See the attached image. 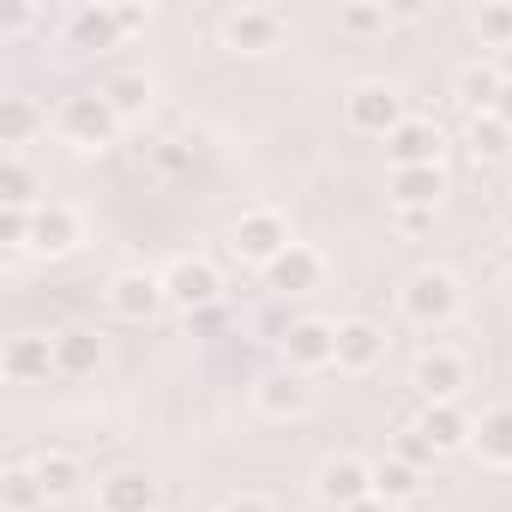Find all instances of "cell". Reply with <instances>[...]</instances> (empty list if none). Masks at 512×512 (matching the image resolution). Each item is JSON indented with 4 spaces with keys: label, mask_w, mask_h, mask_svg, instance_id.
Wrapping results in <instances>:
<instances>
[{
    "label": "cell",
    "mask_w": 512,
    "mask_h": 512,
    "mask_svg": "<svg viewBox=\"0 0 512 512\" xmlns=\"http://www.w3.org/2000/svg\"><path fill=\"white\" fill-rule=\"evenodd\" d=\"M13 241L31 253H73L79 247V211L73 205H37V211H7Z\"/></svg>",
    "instance_id": "6da1fadb"
},
{
    "label": "cell",
    "mask_w": 512,
    "mask_h": 512,
    "mask_svg": "<svg viewBox=\"0 0 512 512\" xmlns=\"http://www.w3.org/2000/svg\"><path fill=\"white\" fill-rule=\"evenodd\" d=\"M55 127H61V139H67V145H79V151H103V145L115 139L121 115L109 109V97H103V91H85V97H67V103H61Z\"/></svg>",
    "instance_id": "7a4b0ae2"
},
{
    "label": "cell",
    "mask_w": 512,
    "mask_h": 512,
    "mask_svg": "<svg viewBox=\"0 0 512 512\" xmlns=\"http://www.w3.org/2000/svg\"><path fill=\"white\" fill-rule=\"evenodd\" d=\"M398 302H404V320H410V326L434 332V326H446V320L458 314V278H452V272H416Z\"/></svg>",
    "instance_id": "3957f363"
},
{
    "label": "cell",
    "mask_w": 512,
    "mask_h": 512,
    "mask_svg": "<svg viewBox=\"0 0 512 512\" xmlns=\"http://www.w3.org/2000/svg\"><path fill=\"white\" fill-rule=\"evenodd\" d=\"M235 253H241V260H253V266H272L278 253H290L284 217H278V211H241V223H235Z\"/></svg>",
    "instance_id": "277c9868"
},
{
    "label": "cell",
    "mask_w": 512,
    "mask_h": 512,
    "mask_svg": "<svg viewBox=\"0 0 512 512\" xmlns=\"http://www.w3.org/2000/svg\"><path fill=\"white\" fill-rule=\"evenodd\" d=\"M284 356H290L296 374H308V368H338V326H326V320H296V326L284 332Z\"/></svg>",
    "instance_id": "5b68a950"
},
{
    "label": "cell",
    "mask_w": 512,
    "mask_h": 512,
    "mask_svg": "<svg viewBox=\"0 0 512 512\" xmlns=\"http://www.w3.org/2000/svg\"><path fill=\"white\" fill-rule=\"evenodd\" d=\"M344 115H350L356 133H398V127H404V103H398V91H386V85H356L350 103H344Z\"/></svg>",
    "instance_id": "8992f818"
},
{
    "label": "cell",
    "mask_w": 512,
    "mask_h": 512,
    "mask_svg": "<svg viewBox=\"0 0 512 512\" xmlns=\"http://www.w3.org/2000/svg\"><path fill=\"white\" fill-rule=\"evenodd\" d=\"M163 290H169V302H181V308H211V302L223 296V278H217L211 260H175V266L163 272Z\"/></svg>",
    "instance_id": "52a82bcc"
},
{
    "label": "cell",
    "mask_w": 512,
    "mask_h": 512,
    "mask_svg": "<svg viewBox=\"0 0 512 512\" xmlns=\"http://www.w3.org/2000/svg\"><path fill=\"white\" fill-rule=\"evenodd\" d=\"M253 398H260V410H266L272 422H284V416H308V410H314V386H308V374H296V368L266 374Z\"/></svg>",
    "instance_id": "ba28073f"
},
{
    "label": "cell",
    "mask_w": 512,
    "mask_h": 512,
    "mask_svg": "<svg viewBox=\"0 0 512 512\" xmlns=\"http://www.w3.org/2000/svg\"><path fill=\"white\" fill-rule=\"evenodd\" d=\"M163 296H169L163 278H151V272H121V278L109 284V314H115V320H151Z\"/></svg>",
    "instance_id": "9c48e42d"
},
{
    "label": "cell",
    "mask_w": 512,
    "mask_h": 512,
    "mask_svg": "<svg viewBox=\"0 0 512 512\" xmlns=\"http://www.w3.org/2000/svg\"><path fill=\"white\" fill-rule=\"evenodd\" d=\"M97 506L103 512H151L157 506V482L145 470H109L97 482Z\"/></svg>",
    "instance_id": "30bf717a"
},
{
    "label": "cell",
    "mask_w": 512,
    "mask_h": 512,
    "mask_svg": "<svg viewBox=\"0 0 512 512\" xmlns=\"http://www.w3.org/2000/svg\"><path fill=\"white\" fill-rule=\"evenodd\" d=\"M416 386H422L428 404H452L458 386H464V356H452V350H422V356H416Z\"/></svg>",
    "instance_id": "8fae6325"
},
{
    "label": "cell",
    "mask_w": 512,
    "mask_h": 512,
    "mask_svg": "<svg viewBox=\"0 0 512 512\" xmlns=\"http://www.w3.org/2000/svg\"><path fill=\"white\" fill-rule=\"evenodd\" d=\"M380 356H386V332H380L374 320L338 326V368H344V374H368Z\"/></svg>",
    "instance_id": "7c38bea8"
},
{
    "label": "cell",
    "mask_w": 512,
    "mask_h": 512,
    "mask_svg": "<svg viewBox=\"0 0 512 512\" xmlns=\"http://www.w3.org/2000/svg\"><path fill=\"white\" fill-rule=\"evenodd\" d=\"M374 488V470H362L356 458H332L320 470V500L326 506H362V494Z\"/></svg>",
    "instance_id": "4fadbf2b"
},
{
    "label": "cell",
    "mask_w": 512,
    "mask_h": 512,
    "mask_svg": "<svg viewBox=\"0 0 512 512\" xmlns=\"http://www.w3.org/2000/svg\"><path fill=\"white\" fill-rule=\"evenodd\" d=\"M320 272H326V266H320V253H314V247H296V241H290V253H278V260L266 266L272 290H284V296L314 290V284H320Z\"/></svg>",
    "instance_id": "5bb4252c"
},
{
    "label": "cell",
    "mask_w": 512,
    "mask_h": 512,
    "mask_svg": "<svg viewBox=\"0 0 512 512\" xmlns=\"http://www.w3.org/2000/svg\"><path fill=\"white\" fill-rule=\"evenodd\" d=\"M49 368H55V338H13L7 344V380H19V386H31V380H49Z\"/></svg>",
    "instance_id": "9a60e30c"
},
{
    "label": "cell",
    "mask_w": 512,
    "mask_h": 512,
    "mask_svg": "<svg viewBox=\"0 0 512 512\" xmlns=\"http://www.w3.org/2000/svg\"><path fill=\"white\" fill-rule=\"evenodd\" d=\"M440 127H428V121H404L398 133H392V157H398V169H428L434 157H440Z\"/></svg>",
    "instance_id": "2e32d148"
},
{
    "label": "cell",
    "mask_w": 512,
    "mask_h": 512,
    "mask_svg": "<svg viewBox=\"0 0 512 512\" xmlns=\"http://www.w3.org/2000/svg\"><path fill=\"white\" fill-rule=\"evenodd\" d=\"M67 37H73V49H109L115 37H121V19L115 13H91V7H79V13H67Z\"/></svg>",
    "instance_id": "e0dca14e"
},
{
    "label": "cell",
    "mask_w": 512,
    "mask_h": 512,
    "mask_svg": "<svg viewBox=\"0 0 512 512\" xmlns=\"http://www.w3.org/2000/svg\"><path fill=\"white\" fill-rule=\"evenodd\" d=\"M284 31V13H229V43L235 49H272Z\"/></svg>",
    "instance_id": "ac0fdd59"
},
{
    "label": "cell",
    "mask_w": 512,
    "mask_h": 512,
    "mask_svg": "<svg viewBox=\"0 0 512 512\" xmlns=\"http://www.w3.org/2000/svg\"><path fill=\"white\" fill-rule=\"evenodd\" d=\"M97 362H103L97 332H61V338H55V368H61V374H73V380H79V374H91Z\"/></svg>",
    "instance_id": "d6986e66"
},
{
    "label": "cell",
    "mask_w": 512,
    "mask_h": 512,
    "mask_svg": "<svg viewBox=\"0 0 512 512\" xmlns=\"http://www.w3.org/2000/svg\"><path fill=\"white\" fill-rule=\"evenodd\" d=\"M476 428L452 410V404H428V416H422V440L434 446V452H452V446H464Z\"/></svg>",
    "instance_id": "ffe728a7"
},
{
    "label": "cell",
    "mask_w": 512,
    "mask_h": 512,
    "mask_svg": "<svg viewBox=\"0 0 512 512\" xmlns=\"http://www.w3.org/2000/svg\"><path fill=\"white\" fill-rule=\"evenodd\" d=\"M476 452L500 470H512V410H488L476 422Z\"/></svg>",
    "instance_id": "44dd1931"
},
{
    "label": "cell",
    "mask_w": 512,
    "mask_h": 512,
    "mask_svg": "<svg viewBox=\"0 0 512 512\" xmlns=\"http://www.w3.org/2000/svg\"><path fill=\"white\" fill-rule=\"evenodd\" d=\"M440 187H446V175H440L434 163H428V169H398V175H392V193H398V205H410V211L434 205Z\"/></svg>",
    "instance_id": "7402d4cb"
},
{
    "label": "cell",
    "mask_w": 512,
    "mask_h": 512,
    "mask_svg": "<svg viewBox=\"0 0 512 512\" xmlns=\"http://www.w3.org/2000/svg\"><path fill=\"white\" fill-rule=\"evenodd\" d=\"M37 482H43V494L49 500H67L73 488H79V458L73 452H37Z\"/></svg>",
    "instance_id": "603a6c76"
},
{
    "label": "cell",
    "mask_w": 512,
    "mask_h": 512,
    "mask_svg": "<svg viewBox=\"0 0 512 512\" xmlns=\"http://www.w3.org/2000/svg\"><path fill=\"white\" fill-rule=\"evenodd\" d=\"M103 97H109L115 115H139V109L151 103V79H145V73H109V79H103Z\"/></svg>",
    "instance_id": "cb8c5ba5"
},
{
    "label": "cell",
    "mask_w": 512,
    "mask_h": 512,
    "mask_svg": "<svg viewBox=\"0 0 512 512\" xmlns=\"http://www.w3.org/2000/svg\"><path fill=\"white\" fill-rule=\"evenodd\" d=\"M37 133H49V115H43L31 97H7V145H13V151H25Z\"/></svg>",
    "instance_id": "d4e9b609"
},
{
    "label": "cell",
    "mask_w": 512,
    "mask_h": 512,
    "mask_svg": "<svg viewBox=\"0 0 512 512\" xmlns=\"http://www.w3.org/2000/svg\"><path fill=\"white\" fill-rule=\"evenodd\" d=\"M7 211H37V169L25 151H7Z\"/></svg>",
    "instance_id": "484cf974"
},
{
    "label": "cell",
    "mask_w": 512,
    "mask_h": 512,
    "mask_svg": "<svg viewBox=\"0 0 512 512\" xmlns=\"http://www.w3.org/2000/svg\"><path fill=\"white\" fill-rule=\"evenodd\" d=\"M458 91H464V103H470V109H494L506 85H500V73H494V67H464V73H458Z\"/></svg>",
    "instance_id": "4316f807"
},
{
    "label": "cell",
    "mask_w": 512,
    "mask_h": 512,
    "mask_svg": "<svg viewBox=\"0 0 512 512\" xmlns=\"http://www.w3.org/2000/svg\"><path fill=\"white\" fill-rule=\"evenodd\" d=\"M37 506H49V494H43L37 470L13 464V470H7V512H37Z\"/></svg>",
    "instance_id": "83f0119b"
},
{
    "label": "cell",
    "mask_w": 512,
    "mask_h": 512,
    "mask_svg": "<svg viewBox=\"0 0 512 512\" xmlns=\"http://www.w3.org/2000/svg\"><path fill=\"white\" fill-rule=\"evenodd\" d=\"M374 494L410 500V494H416V470H410V464H380V470H374Z\"/></svg>",
    "instance_id": "f1b7e54d"
},
{
    "label": "cell",
    "mask_w": 512,
    "mask_h": 512,
    "mask_svg": "<svg viewBox=\"0 0 512 512\" xmlns=\"http://www.w3.org/2000/svg\"><path fill=\"white\" fill-rule=\"evenodd\" d=\"M470 139H476V151H506V121H500V115H488V121H476V127H470Z\"/></svg>",
    "instance_id": "f546056e"
},
{
    "label": "cell",
    "mask_w": 512,
    "mask_h": 512,
    "mask_svg": "<svg viewBox=\"0 0 512 512\" xmlns=\"http://www.w3.org/2000/svg\"><path fill=\"white\" fill-rule=\"evenodd\" d=\"M151 157H157V169H163V175H181V169H187V151H181L175 139H157V151H151Z\"/></svg>",
    "instance_id": "4dcf8cb0"
},
{
    "label": "cell",
    "mask_w": 512,
    "mask_h": 512,
    "mask_svg": "<svg viewBox=\"0 0 512 512\" xmlns=\"http://www.w3.org/2000/svg\"><path fill=\"white\" fill-rule=\"evenodd\" d=\"M223 512H272V500H266V494H235Z\"/></svg>",
    "instance_id": "1f68e13d"
},
{
    "label": "cell",
    "mask_w": 512,
    "mask_h": 512,
    "mask_svg": "<svg viewBox=\"0 0 512 512\" xmlns=\"http://www.w3.org/2000/svg\"><path fill=\"white\" fill-rule=\"evenodd\" d=\"M344 25H350V31H374V25H380V13H344Z\"/></svg>",
    "instance_id": "d6a6232c"
},
{
    "label": "cell",
    "mask_w": 512,
    "mask_h": 512,
    "mask_svg": "<svg viewBox=\"0 0 512 512\" xmlns=\"http://www.w3.org/2000/svg\"><path fill=\"white\" fill-rule=\"evenodd\" d=\"M494 115H500V121H506V127H512V85H506V91H500V103H494Z\"/></svg>",
    "instance_id": "836d02e7"
},
{
    "label": "cell",
    "mask_w": 512,
    "mask_h": 512,
    "mask_svg": "<svg viewBox=\"0 0 512 512\" xmlns=\"http://www.w3.org/2000/svg\"><path fill=\"white\" fill-rule=\"evenodd\" d=\"M506 302H512V278H506Z\"/></svg>",
    "instance_id": "e575fe53"
}]
</instances>
